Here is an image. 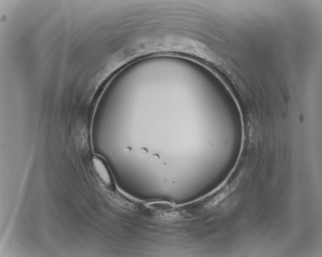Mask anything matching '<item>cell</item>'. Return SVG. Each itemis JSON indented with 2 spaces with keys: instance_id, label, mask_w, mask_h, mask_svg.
<instances>
[{
  "instance_id": "obj_1",
  "label": "cell",
  "mask_w": 322,
  "mask_h": 257,
  "mask_svg": "<svg viewBox=\"0 0 322 257\" xmlns=\"http://www.w3.org/2000/svg\"><path fill=\"white\" fill-rule=\"evenodd\" d=\"M94 170L99 179L107 188L113 189L115 187V181L106 161L101 156H94L92 159Z\"/></svg>"
}]
</instances>
